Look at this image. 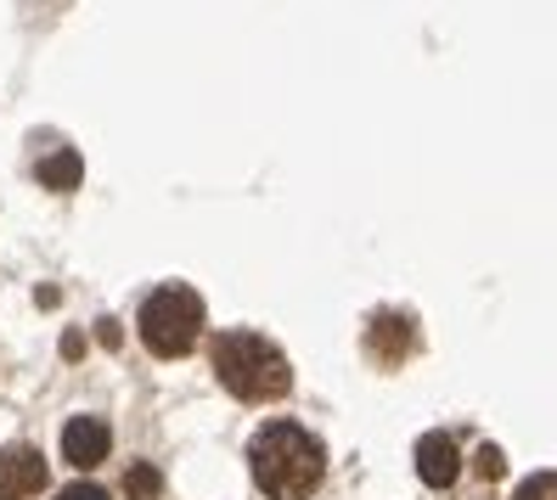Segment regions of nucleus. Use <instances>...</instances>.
<instances>
[{
	"label": "nucleus",
	"instance_id": "obj_3",
	"mask_svg": "<svg viewBox=\"0 0 557 500\" xmlns=\"http://www.w3.org/2000/svg\"><path fill=\"white\" fill-rule=\"evenodd\" d=\"M136 326H141V343L158 360H175V354H186L191 343L203 338V298L191 292V287H181V282L175 287H158V292L141 298Z\"/></svg>",
	"mask_w": 557,
	"mask_h": 500
},
{
	"label": "nucleus",
	"instance_id": "obj_10",
	"mask_svg": "<svg viewBox=\"0 0 557 500\" xmlns=\"http://www.w3.org/2000/svg\"><path fill=\"white\" fill-rule=\"evenodd\" d=\"M512 500H557V473H530L512 489Z\"/></svg>",
	"mask_w": 557,
	"mask_h": 500
},
{
	"label": "nucleus",
	"instance_id": "obj_14",
	"mask_svg": "<svg viewBox=\"0 0 557 500\" xmlns=\"http://www.w3.org/2000/svg\"><path fill=\"white\" fill-rule=\"evenodd\" d=\"M62 354H69V360L85 354V338H79V332H69V338H62Z\"/></svg>",
	"mask_w": 557,
	"mask_h": 500
},
{
	"label": "nucleus",
	"instance_id": "obj_12",
	"mask_svg": "<svg viewBox=\"0 0 557 500\" xmlns=\"http://www.w3.org/2000/svg\"><path fill=\"white\" fill-rule=\"evenodd\" d=\"M62 500H113L102 484H69V489H62Z\"/></svg>",
	"mask_w": 557,
	"mask_h": 500
},
{
	"label": "nucleus",
	"instance_id": "obj_1",
	"mask_svg": "<svg viewBox=\"0 0 557 500\" xmlns=\"http://www.w3.org/2000/svg\"><path fill=\"white\" fill-rule=\"evenodd\" d=\"M248 466H253V484L271 500H305L326 478V450L299 422H271V427L253 433Z\"/></svg>",
	"mask_w": 557,
	"mask_h": 500
},
{
	"label": "nucleus",
	"instance_id": "obj_2",
	"mask_svg": "<svg viewBox=\"0 0 557 500\" xmlns=\"http://www.w3.org/2000/svg\"><path fill=\"white\" fill-rule=\"evenodd\" d=\"M214 372L237 399H248V405H259V399H282L293 388L287 354L276 343H265L259 332H220L214 338Z\"/></svg>",
	"mask_w": 557,
	"mask_h": 500
},
{
	"label": "nucleus",
	"instance_id": "obj_5",
	"mask_svg": "<svg viewBox=\"0 0 557 500\" xmlns=\"http://www.w3.org/2000/svg\"><path fill=\"white\" fill-rule=\"evenodd\" d=\"M411 349H417V326H411V315H400V310L372 315V326H367V354H372L377 365H400Z\"/></svg>",
	"mask_w": 557,
	"mask_h": 500
},
{
	"label": "nucleus",
	"instance_id": "obj_4",
	"mask_svg": "<svg viewBox=\"0 0 557 500\" xmlns=\"http://www.w3.org/2000/svg\"><path fill=\"white\" fill-rule=\"evenodd\" d=\"M113 450V433L102 416H74L69 427H62V461H74L79 473H90V466H102Z\"/></svg>",
	"mask_w": 557,
	"mask_h": 500
},
{
	"label": "nucleus",
	"instance_id": "obj_6",
	"mask_svg": "<svg viewBox=\"0 0 557 500\" xmlns=\"http://www.w3.org/2000/svg\"><path fill=\"white\" fill-rule=\"evenodd\" d=\"M417 478L429 489H450L462 478V450H456L450 433H422L417 439Z\"/></svg>",
	"mask_w": 557,
	"mask_h": 500
},
{
	"label": "nucleus",
	"instance_id": "obj_9",
	"mask_svg": "<svg viewBox=\"0 0 557 500\" xmlns=\"http://www.w3.org/2000/svg\"><path fill=\"white\" fill-rule=\"evenodd\" d=\"M158 489H163V478H158L152 461H136V466L124 473V495H129V500H158Z\"/></svg>",
	"mask_w": 557,
	"mask_h": 500
},
{
	"label": "nucleus",
	"instance_id": "obj_8",
	"mask_svg": "<svg viewBox=\"0 0 557 500\" xmlns=\"http://www.w3.org/2000/svg\"><path fill=\"white\" fill-rule=\"evenodd\" d=\"M35 175H40V186H46V191H74V186L85 180V163H79V152H74V147H57V152H46V158H40V170H35Z\"/></svg>",
	"mask_w": 557,
	"mask_h": 500
},
{
	"label": "nucleus",
	"instance_id": "obj_11",
	"mask_svg": "<svg viewBox=\"0 0 557 500\" xmlns=\"http://www.w3.org/2000/svg\"><path fill=\"white\" fill-rule=\"evenodd\" d=\"M473 466H479V478H502V473H507V461H502V450H496V445H479Z\"/></svg>",
	"mask_w": 557,
	"mask_h": 500
},
{
	"label": "nucleus",
	"instance_id": "obj_7",
	"mask_svg": "<svg viewBox=\"0 0 557 500\" xmlns=\"http://www.w3.org/2000/svg\"><path fill=\"white\" fill-rule=\"evenodd\" d=\"M40 489H46V455L28 445H12L0 455V500H28Z\"/></svg>",
	"mask_w": 557,
	"mask_h": 500
},
{
	"label": "nucleus",
	"instance_id": "obj_13",
	"mask_svg": "<svg viewBox=\"0 0 557 500\" xmlns=\"http://www.w3.org/2000/svg\"><path fill=\"white\" fill-rule=\"evenodd\" d=\"M96 338H102L108 349H119V321H96Z\"/></svg>",
	"mask_w": 557,
	"mask_h": 500
}]
</instances>
